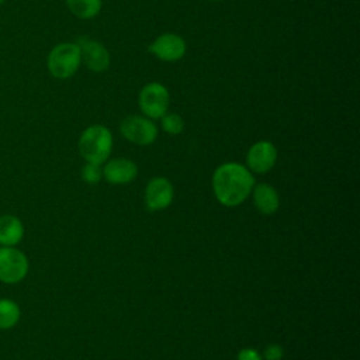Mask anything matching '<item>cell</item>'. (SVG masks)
Wrapping results in <instances>:
<instances>
[{
	"mask_svg": "<svg viewBox=\"0 0 360 360\" xmlns=\"http://www.w3.org/2000/svg\"><path fill=\"white\" fill-rule=\"evenodd\" d=\"M77 146L86 162L101 165L107 162L112 149L111 131L101 124L90 125L80 134Z\"/></svg>",
	"mask_w": 360,
	"mask_h": 360,
	"instance_id": "obj_2",
	"label": "cell"
},
{
	"mask_svg": "<svg viewBox=\"0 0 360 360\" xmlns=\"http://www.w3.org/2000/svg\"><path fill=\"white\" fill-rule=\"evenodd\" d=\"M236 360H262V356L252 347H245L238 353Z\"/></svg>",
	"mask_w": 360,
	"mask_h": 360,
	"instance_id": "obj_19",
	"label": "cell"
},
{
	"mask_svg": "<svg viewBox=\"0 0 360 360\" xmlns=\"http://www.w3.org/2000/svg\"><path fill=\"white\" fill-rule=\"evenodd\" d=\"M121 135L139 146H148L158 138V127L153 120L145 115H128L120 124Z\"/></svg>",
	"mask_w": 360,
	"mask_h": 360,
	"instance_id": "obj_6",
	"label": "cell"
},
{
	"mask_svg": "<svg viewBox=\"0 0 360 360\" xmlns=\"http://www.w3.org/2000/svg\"><path fill=\"white\" fill-rule=\"evenodd\" d=\"M148 51L159 60L177 62L186 55L187 45L180 35L174 32H163L148 45Z\"/></svg>",
	"mask_w": 360,
	"mask_h": 360,
	"instance_id": "obj_8",
	"label": "cell"
},
{
	"mask_svg": "<svg viewBox=\"0 0 360 360\" xmlns=\"http://www.w3.org/2000/svg\"><path fill=\"white\" fill-rule=\"evenodd\" d=\"M162 129L169 135H179L184 129V121L183 118L176 112H166L160 118Z\"/></svg>",
	"mask_w": 360,
	"mask_h": 360,
	"instance_id": "obj_16",
	"label": "cell"
},
{
	"mask_svg": "<svg viewBox=\"0 0 360 360\" xmlns=\"http://www.w3.org/2000/svg\"><path fill=\"white\" fill-rule=\"evenodd\" d=\"M7 0H0V4H3V3H6Z\"/></svg>",
	"mask_w": 360,
	"mask_h": 360,
	"instance_id": "obj_20",
	"label": "cell"
},
{
	"mask_svg": "<svg viewBox=\"0 0 360 360\" xmlns=\"http://www.w3.org/2000/svg\"><path fill=\"white\" fill-rule=\"evenodd\" d=\"M80 49L82 63L91 72H105L111 65V56L108 49L98 41L89 37H79L75 41Z\"/></svg>",
	"mask_w": 360,
	"mask_h": 360,
	"instance_id": "obj_7",
	"label": "cell"
},
{
	"mask_svg": "<svg viewBox=\"0 0 360 360\" xmlns=\"http://www.w3.org/2000/svg\"><path fill=\"white\" fill-rule=\"evenodd\" d=\"M82 177L86 183H97L101 180L103 177V169L101 165H96V163H86L83 166L82 170Z\"/></svg>",
	"mask_w": 360,
	"mask_h": 360,
	"instance_id": "obj_17",
	"label": "cell"
},
{
	"mask_svg": "<svg viewBox=\"0 0 360 360\" xmlns=\"http://www.w3.org/2000/svg\"><path fill=\"white\" fill-rule=\"evenodd\" d=\"M138 105L141 112L150 118L158 120L162 118L170 105V94L165 84L159 82H149L139 90Z\"/></svg>",
	"mask_w": 360,
	"mask_h": 360,
	"instance_id": "obj_4",
	"label": "cell"
},
{
	"mask_svg": "<svg viewBox=\"0 0 360 360\" xmlns=\"http://www.w3.org/2000/svg\"><path fill=\"white\" fill-rule=\"evenodd\" d=\"M210 1H221V0H210Z\"/></svg>",
	"mask_w": 360,
	"mask_h": 360,
	"instance_id": "obj_21",
	"label": "cell"
},
{
	"mask_svg": "<svg viewBox=\"0 0 360 360\" xmlns=\"http://www.w3.org/2000/svg\"><path fill=\"white\" fill-rule=\"evenodd\" d=\"M255 177L250 170L235 162L217 167L212 176V190L217 200L225 207L239 205L252 193Z\"/></svg>",
	"mask_w": 360,
	"mask_h": 360,
	"instance_id": "obj_1",
	"label": "cell"
},
{
	"mask_svg": "<svg viewBox=\"0 0 360 360\" xmlns=\"http://www.w3.org/2000/svg\"><path fill=\"white\" fill-rule=\"evenodd\" d=\"M138 176L136 165L127 158H115L103 167V177L112 184H125Z\"/></svg>",
	"mask_w": 360,
	"mask_h": 360,
	"instance_id": "obj_11",
	"label": "cell"
},
{
	"mask_svg": "<svg viewBox=\"0 0 360 360\" xmlns=\"http://www.w3.org/2000/svg\"><path fill=\"white\" fill-rule=\"evenodd\" d=\"M263 356H264L266 360H281L283 356H284V350L278 345H269L264 349Z\"/></svg>",
	"mask_w": 360,
	"mask_h": 360,
	"instance_id": "obj_18",
	"label": "cell"
},
{
	"mask_svg": "<svg viewBox=\"0 0 360 360\" xmlns=\"http://www.w3.org/2000/svg\"><path fill=\"white\" fill-rule=\"evenodd\" d=\"M253 202L255 207L266 215L274 214L278 210L280 198L274 187L266 183H260L257 186H253Z\"/></svg>",
	"mask_w": 360,
	"mask_h": 360,
	"instance_id": "obj_13",
	"label": "cell"
},
{
	"mask_svg": "<svg viewBox=\"0 0 360 360\" xmlns=\"http://www.w3.org/2000/svg\"><path fill=\"white\" fill-rule=\"evenodd\" d=\"M21 316V309L14 300L0 298V330L14 328Z\"/></svg>",
	"mask_w": 360,
	"mask_h": 360,
	"instance_id": "obj_15",
	"label": "cell"
},
{
	"mask_svg": "<svg viewBox=\"0 0 360 360\" xmlns=\"http://www.w3.org/2000/svg\"><path fill=\"white\" fill-rule=\"evenodd\" d=\"M65 1L69 11L80 20L94 18L101 11V7H103V0H65Z\"/></svg>",
	"mask_w": 360,
	"mask_h": 360,
	"instance_id": "obj_14",
	"label": "cell"
},
{
	"mask_svg": "<svg viewBox=\"0 0 360 360\" xmlns=\"http://www.w3.org/2000/svg\"><path fill=\"white\" fill-rule=\"evenodd\" d=\"M30 270V262L24 252L15 246H0V281L17 284L22 281Z\"/></svg>",
	"mask_w": 360,
	"mask_h": 360,
	"instance_id": "obj_5",
	"label": "cell"
},
{
	"mask_svg": "<svg viewBox=\"0 0 360 360\" xmlns=\"http://www.w3.org/2000/svg\"><path fill=\"white\" fill-rule=\"evenodd\" d=\"M24 238V225L13 214L0 215V245L17 246Z\"/></svg>",
	"mask_w": 360,
	"mask_h": 360,
	"instance_id": "obj_12",
	"label": "cell"
},
{
	"mask_svg": "<svg viewBox=\"0 0 360 360\" xmlns=\"http://www.w3.org/2000/svg\"><path fill=\"white\" fill-rule=\"evenodd\" d=\"M277 160V149L270 141L255 142L246 155L248 169L253 173L269 172Z\"/></svg>",
	"mask_w": 360,
	"mask_h": 360,
	"instance_id": "obj_9",
	"label": "cell"
},
{
	"mask_svg": "<svg viewBox=\"0 0 360 360\" xmlns=\"http://www.w3.org/2000/svg\"><path fill=\"white\" fill-rule=\"evenodd\" d=\"M173 184L166 177H153L145 190V202L150 211H160L173 201Z\"/></svg>",
	"mask_w": 360,
	"mask_h": 360,
	"instance_id": "obj_10",
	"label": "cell"
},
{
	"mask_svg": "<svg viewBox=\"0 0 360 360\" xmlns=\"http://www.w3.org/2000/svg\"><path fill=\"white\" fill-rule=\"evenodd\" d=\"M82 65L80 49L76 42H59L46 56V68L52 77L59 80L70 79Z\"/></svg>",
	"mask_w": 360,
	"mask_h": 360,
	"instance_id": "obj_3",
	"label": "cell"
}]
</instances>
